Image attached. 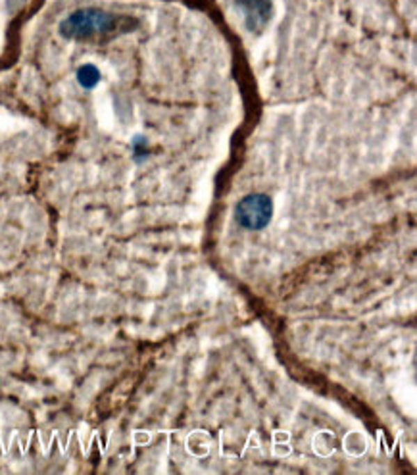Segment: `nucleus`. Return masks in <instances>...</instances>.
Instances as JSON below:
<instances>
[{
  "label": "nucleus",
  "instance_id": "nucleus-1",
  "mask_svg": "<svg viewBox=\"0 0 417 475\" xmlns=\"http://www.w3.org/2000/svg\"><path fill=\"white\" fill-rule=\"evenodd\" d=\"M127 24H133L129 17L108 14L104 10L98 8H85L77 10L70 17H65L62 25H60V33L68 39L87 40L95 39V37L113 35L120 29H125Z\"/></svg>",
  "mask_w": 417,
  "mask_h": 475
},
{
  "label": "nucleus",
  "instance_id": "nucleus-2",
  "mask_svg": "<svg viewBox=\"0 0 417 475\" xmlns=\"http://www.w3.org/2000/svg\"><path fill=\"white\" fill-rule=\"evenodd\" d=\"M273 216V201L272 196L264 193L246 194L242 201H239L235 208V218L242 229L249 231H262L269 226Z\"/></svg>",
  "mask_w": 417,
  "mask_h": 475
},
{
  "label": "nucleus",
  "instance_id": "nucleus-3",
  "mask_svg": "<svg viewBox=\"0 0 417 475\" xmlns=\"http://www.w3.org/2000/svg\"><path fill=\"white\" fill-rule=\"evenodd\" d=\"M244 14V24L250 33H260L269 24L273 12L272 0H235Z\"/></svg>",
  "mask_w": 417,
  "mask_h": 475
},
{
  "label": "nucleus",
  "instance_id": "nucleus-4",
  "mask_svg": "<svg viewBox=\"0 0 417 475\" xmlns=\"http://www.w3.org/2000/svg\"><path fill=\"white\" fill-rule=\"evenodd\" d=\"M77 81H79L81 87L93 89L98 81H100V72H98L95 65H83V68H79V72H77Z\"/></svg>",
  "mask_w": 417,
  "mask_h": 475
}]
</instances>
